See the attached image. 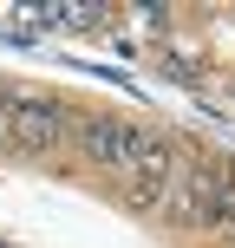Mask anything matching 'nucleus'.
Instances as JSON below:
<instances>
[{"mask_svg": "<svg viewBox=\"0 0 235 248\" xmlns=\"http://www.w3.org/2000/svg\"><path fill=\"white\" fill-rule=\"evenodd\" d=\"M137 131H144V124H131V118H118V111H85V118L72 124V150H78L85 170L124 176L131 157H137Z\"/></svg>", "mask_w": 235, "mask_h": 248, "instance_id": "f03ea898", "label": "nucleus"}, {"mask_svg": "<svg viewBox=\"0 0 235 248\" xmlns=\"http://www.w3.org/2000/svg\"><path fill=\"white\" fill-rule=\"evenodd\" d=\"M183 222L203 229V235H229L235 229V163H209L183 176Z\"/></svg>", "mask_w": 235, "mask_h": 248, "instance_id": "7ed1b4c3", "label": "nucleus"}, {"mask_svg": "<svg viewBox=\"0 0 235 248\" xmlns=\"http://www.w3.org/2000/svg\"><path fill=\"white\" fill-rule=\"evenodd\" d=\"M72 105L52 98V92H13L7 85V144L33 150V157H59L72 150Z\"/></svg>", "mask_w": 235, "mask_h": 248, "instance_id": "f257e3e1", "label": "nucleus"}]
</instances>
